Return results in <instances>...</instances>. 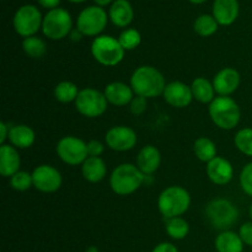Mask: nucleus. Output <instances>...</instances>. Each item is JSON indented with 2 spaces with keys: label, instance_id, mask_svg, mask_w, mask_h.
Instances as JSON below:
<instances>
[{
  "label": "nucleus",
  "instance_id": "f704fd0d",
  "mask_svg": "<svg viewBox=\"0 0 252 252\" xmlns=\"http://www.w3.org/2000/svg\"><path fill=\"white\" fill-rule=\"evenodd\" d=\"M147 101L148 98L135 95L134 98L132 100V102L129 103L130 112L134 116H140L142 113H144L145 110H147Z\"/></svg>",
  "mask_w": 252,
  "mask_h": 252
},
{
  "label": "nucleus",
  "instance_id": "f3484780",
  "mask_svg": "<svg viewBox=\"0 0 252 252\" xmlns=\"http://www.w3.org/2000/svg\"><path fill=\"white\" fill-rule=\"evenodd\" d=\"M103 94H105L108 103L113 106H118V107L129 105L135 95L132 86L122 83V81H113V83L106 85Z\"/></svg>",
  "mask_w": 252,
  "mask_h": 252
},
{
  "label": "nucleus",
  "instance_id": "7ed1b4c3",
  "mask_svg": "<svg viewBox=\"0 0 252 252\" xmlns=\"http://www.w3.org/2000/svg\"><path fill=\"white\" fill-rule=\"evenodd\" d=\"M208 112L214 125L224 130H231L238 127L241 118L240 107L230 96H217L209 103Z\"/></svg>",
  "mask_w": 252,
  "mask_h": 252
},
{
  "label": "nucleus",
  "instance_id": "9b49d317",
  "mask_svg": "<svg viewBox=\"0 0 252 252\" xmlns=\"http://www.w3.org/2000/svg\"><path fill=\"white\" fill-rule=\"evenodd\" d=\"M42 14L34 5H24L15 12V31L24 38L34 36L38 30L42 29Z\"/></svg>",
  "mask_w": 252,
  "mask_h": 252
},
{
  "label": "nucleus",
  "instance_id": "b1692460",
  "mask_svg": "<svg viewBox=\"0 0 252 252\" xmlns=\"http://www.w3.org/2000/svg\"><path fill=\"white\" fill-rule=\"evenodd\" d=\"M214 245L217 252H243L245 244L241 240L239 233L225 230L217 236Z\"/></svg>",
  "mask_w": 252,
  "mask_h": 252
},
{
  "label": "nucleus",
  "instance_id": "dca6fc26",
  "mask_svg": "<svg viewBox=\"0 0 252 252\" xmlns=\"http://www.w3.org/2000/svg\"><path fill=\"white\" fill-rule=\"evenodd\" d=\"M240 73L234 68H223L216 74L213 86L218 96H230L240 85Z\"/></svg>",
  "mask_w": 252,
  "mask_h": 252
},
{
  "label": "nucleus",
  "instance_id": "6e6552de",
  "mask_svg": "<svg viewBox=\"0 0 252 252\" xmlns=\"http://www.w3.org/2000/svg\"><path fill=\"white\" fill-rule=\"evenodd\" d=\"M71 27H73V21L70 14L65 9L57 7L49 10L48 14L43 17L42 31L47 38L59 41L70 34Z\"/></svg>",
  "mask_w": 252,
  "mask_h": 252
},
{
  "label": "nucleus",
  "instance_id": "79ce46f5",
  "mask_svg": "<svg viewBox=\"0 0 252 252\" xmlns=\"http://www.w3.org/2000/svg\"><path fill=\"white\" fill-rule=\"evenodd\" d=\"M95 2L97 4V6L102 7V6H106V5H108L110 2H112V0H95Z\"/></svg>",
  "mask_w": 252,
  "mask_h": 252
},
{
  "label": "nucleus",
  "instance_id": "c9c22d12",
  "mask_svg": "<svg viewBox=\"0 0 252 252\" xmlns=\"http://www.w3.org/2000/svg\"><path fill=\"white\" fill-rule=\"evenodd\" d=\"M239 235L245 245L252 248V221L244 223L239 229Z\"/></svg>",
  "mask_w": 252,
  "mask_h": 252
},
{
  "label": "nucleus",
  "instance_id": "412c9836",
  "mask_svg": "<svg viewBox=\"0 0 252 252\" xmlns=\"http://www.w3.org/2000/svg\"><path fill=\"white\" fill-rule=\"evenodd\" d=\"M81 174L88 182L97 184L107 175V166L101 157H89L81 165Z\"/></svg>",
  "mask_w": 252,
  "mask_h": 252
},
{
  "label": "nucleus",
  "instance_id": "473e14b6",
  "mask_svg": "<svg viewBox=\"0 0 252 252\" xmlns=\"http://www.w3.org/2000/svg\"><path fill=\"white\" fill-rule=\"evenodd\" d=\"M10 186H11V189H14L15 191H27V189H30L33 186L32 174L20 170V171L16 172L14 176L10 177Z\"/></svg>",
  "mask_w": 252,
  "mask_h": 252
},
{
  "label": "nucleus",
  "instance_id": "ea45409f",
  "mask_svg": "<svg viewBox=\"0 0 252 252\" xmlns=\"http://www.w3.org/2000/svg\"><path fill=\"white\" fill-rule=\"evenodd\" d=\"M37 1H38L42 6L46 7V9L53 10V9H57V7H58L61 0H37Z\"/></svg>",
  "mask_w": 252,
  "mask_h": 252
},
{
  "label": "nucleus",
  "instance_id": "7c9ffc66",
  "mask_svg": "<svg viewBox=\"0 0 252 252\" xmlns=\"http://www.w3.org/2000/svg\"><path fill=\"white\" fill-rule=\"evenodd\" d=\"M234 143L239 152L252 157V128H243L239 130L234 138Z\"/></svg>",
  "mask_w": 252,
  "mask_h": 252
},
{
  "label": "nucleus",
  "instance_id": "2f4dec72",
  "mask_svg": "<svg viewBox=\"0 0 252 252\" xmlns=\"http://www.w3.org/2000/svg\"><path fill=\"white\" fill-rule=\"evenodd\" d=\"M118 41H120L121 46L123 47L125 51H133L142 42V36H140V33L135 29H127L123 32H121Z\"/></svg>",
  "mask_w": 252,
  "mask_h": 252
},
{
  "label": "nucleus",
  "instance_id": "a211bd4d",
  "mask_svg": "<svg viewBox=\"0 0 252 252\" xmlns=\"http://www.w3.org/2000/svg\"><path fill=\"white\" fill-rule=\"evenodd\" d=\"M160 164H161V154L154 145H145L138 153L135 165L145 176H150L158 171Z\"/></svg>",
  "mask_w": 252,
  "mask_h": 252
},
{
  "label": "nucleus",
  "instance_id": "bb28decb",
  "mask_svg": "<svg viewBox=\"0 0 252 252\" xmlns=\"http://www.w3.org/2000/svg\"><path fill=\"white\" fill-rule=\"evenodd\" d=\"M165 230L167 235L174 240H184L189 233V224L182 217H175V218L166 219Z\"/></svg>",
  "mask_w": 252,
  "mask_h": 252
},
{
  "label": "nucleus",
  "instance_id": "a18cd8bd",
  "mask_svg": "<svg viewBox=\"0 0 252 252\" xmlns=\"http://www.w3.org/2000/svg\"><path fill=\"white\" fill-rule=\"evenodd\" d=\"M69 1H71V2H83V1H85V0H69Z\"/></svg>",
  "mask_w": 252,
  "mask_h": 252
},
{
  "label": "nucleus",
  "instance_id": "393cba45",
  "mask_svg": "<svg viewBox=\"0 0 252 252\" xmlns=\"http://www.w3.org/2000/svg\"><path fill=\"white\" fill-rule=\"evenodd\" d=\"M191 90L194 100L201 103H206V105L207 103L209 105L217 97L213 83L209 81L207 78H203V76L196 78L192 81Z\"/></svg>",
  "mask_w": 252,
  "mask_h": 252
},
{
  "label": "nucleus",
  "instance_id": "423d86ee",
  "mask_svg": "<svg viewBox=\"0 0 252 252\" xmlns=\"http://www.w3.org/2000/svg\"><path fill=\"white\" fill-rule=\"evenodd\" d=\"M206 216L214 228L225 231L238 221L239 209L229 199L216 198L207 204Z\"/></svg>",
  "mask_w": 252,
  "mask_h": 252
},
{
  "label": "nucleus",
  "instance_id": "4468645a",
  "mask_svg": "<svg viewBox=\"0 0 252 252\" xmlns=\"http://www.w3.org/2000/svg\"><path fill=\"white\" fill-rule=\"evenodd\" d=\"M162 96L164 100L175 108L187 107L193 100L191 85H187L182 81H171L167 84Z\"/></svg>",
  "mask_w": 252,
  "mask_h": 252
},
{
  "label": "nucleus",
  "instance_id": "cd10ccee",
  "mask_svg": "<svg viewBox=\"0 0 252 252\" xmlns=\"http://www.w3.org/2000/svg\"><path fill=\"white\" fill-rule=\"evenodd\" d=\"M79 93H80V90H79L78 85L69 80L61 81L54 88V97H56L57 101L62 103L75 102Z\"/></svg>",
  "mask_w": 252,
  "mask_h": 252
},
{
  "label": "nucleus",
  "instance_id": "72a5a7b5",
  "mask_svg": "<svg viewBox=\"0 0 252 252\" xmlns=\"http://www.w3.org/2000/svg\"><path fill=\"white\" fill-rule=\"evenodd\" d=\"M240 186L248 196L252 197V162H249L241 170Z\"/></svg>",
  "mask_w": 252,
  "mask_h": 252
},
{
  "label": "nucleus",
  "instance_id": "1a4fd4ad",
  "mask_svg": "<svg viewBox=\"0 0 252 252\" xmlns=\"http://www.w3.org/2000/svg\"><path fill=\"white\" fill-rule=\"evenodd\" d=\"M56 152L59 159L70 166L83 165L89 158L88 143L75 135H66L62 138L57 143Z\"/></svg>",
  "mask_w": 252,
  "mask_h": 252
},
{
  "label": "nucleus",
  "instance_id": "f257e3e1",
  "mask_svg": "<svg viewBox=\"0 0 252 252\" xmlns=\"http://www.w3.org/2000/svg\"><path fill=\"white\" fill-rule=\"evenodd\" d=\"M129 85L135 95L154 98L164 94L167 84L159 69L152 65H142L133 71Z\"/></svg>",
  "mask_w": 252,
  "mask_h": 252
},
{
  "label": "nucleus",
  "instance_id": "4be33fe9",
  "mask_svg": "<svg viewBox=\"0 0 252 252\" xmlns=\"http://www.w3.org/2000/svg\"><path fill=\"white\" fill-rule=\"evenodd\" d=\"M36 140V133L30 126L16 125L10 128L9 142L16 149H27L33 145Z\"/></svg>",
  "mask_w": 252,
  "mask_h": 252
},
{
  "label": "nucleus",
  "instance_id": "c85d7f7f",
  "mask_svg": "<svg viewBox=\"0 0 252 252\" xmlns=\"http://www.w3.org/2000/svg\"><path fill=\"white\" fill-rule=\"evenodd\" d=\"M22 49H24L25 54L30 58L39 59L46 54L47 44L39 37L31 36L22 41Z\"/></svg>",
  "mask_w": 252,
  "mask_h": 252
},
{
  "label": "nucleus",
  "instance_id": "0eeeda50",
  "mask_svg": "<svg viewBox=\"0 0 252 252\" xmlns=\"http://www.w3.org/2000/svg\"><path fill=\"white\" fill-rule=\"evenodd\" d=\"M108 101L105 94L94 88L81 89L75 100V108L80 115L88 118L101 117L107 111Z\"/></svg>",
  "mask_w": 252,
  "mask_h": 252
},
{
  "label": "nucleus",
  "instance_id": "aec40b11",
  "mask_svg": "<svg viewBox=\"0 0 252 252\" xmlns=\"http://www.w3.org/2000/svg\"><path fill=\"white\" fill-rule=\"evenodd\" d=\"M213 16L219 25H231L239 16L238 0H216L213 4Z\"/></svg>",
  "mask_w": 252,
  "mask_h": 252
},
{
  "label": "nucleus",
  "instance_id": "4c0bfd02",
  "mask_svg": "<svg viewBox=\"0 0 252 252\" xmlns=\"http://www.w3.org/2000/svg\"><path fill=\"white\" fill-rule=\"evenodd\" d=\"M152 252H179V249L171 243H161L158 244Z\"/></svg>",
  "mask_w": 252,
  "mask_h": 252
},
{
  "label": "nucleus",
  "instance_id": "6ab92c4d",
  "mask_svg": "<svg viewBox=\"0 0 252 252\" xmlns=\"http://www.w3.org/2000/svg\"><path fill=\"white\" fill-rule=\"evenodd\" d=\"M21 159L15 147L11 144H2L0 147V174L4 177H12L20 171Z\"/></svg>",
  "mask_w": 252,
  "mask_h": 252
},
{
  "label": "nucleus",
  "instance_id": "49530a36",
  "mask_svg": "<svg viewBox=\"0 0 252 252\" xmlns=\"http://www.w3.org/2000/svg\"><path fill=\"white\" fill-rule=\"evenodd\" d=\"M250 217H251V221H252V204H251V207H250Z\"/></svg>",
  "mask_w": 252,
  "mask_h": 252
},
{
  "label": "nucleus",
  "instance_id": "5701e85b",
  "mask_svg": "<svg viewBox=\"0 0 252 252\" xmlns=\"http://www.w3.org/2000/svg\"><path fill=\"white\" fill-rule=\"evenodd\" d=\"M108 15L113 25L118 27H127L132 22L134 12H133L132 5L127 0H116L111 5Z\"/></svg>",
  "mask_w": 252,
  "mask_h": 252
},
{
  "label": "nucleus",
  "instance_id": "58836bf2",
  "mask_svg": "<svg viewBox=\"0 0 252 252\" xmlns=\"http://www.w3.org/2000/svg\"><path fill=\"white\" fill-rule=\"evenodd\" d=\"M10 128L9 126L6 125L5 122L0 123V144H5L6 139H9V134H10Z\"/></svg>",
  "mask_w": 252,
  "mask_h": 252
},
{
  "label": "nucleus",
  "instance_id": "37998d69",
  "mask_svg": "<svg viewBox=\"0 0 252 252\" xmlns=\"http://www.w3.org/2000/svg\"><path fill=\"white\" fill-rule=\"evenodd\" d=\"M86 252H98V250H97V248H95V246H90V248L86 250Z\"/></svg>",
  "mask_w": 252,
  "mask_h": 252
},
{
  "label": "nucleus",
  "instance_id": "f8f14e48",
  "mask_svg": "<svg viewBox=\"0 0 252 252\" xmlns=\"http://www.w3.org/2000/svg\"><path fill=\"white\" fill-rule=\"evenodd\" d=\"M31 174L32 180H33V187L37 191L43 192V193L57 192L63 184L62 174L58 169L52 165H39Z\"/></svg>",
  "mask_w": 252,
  "mask_h": 252
},
{
  "label": "nucleus",
  "instance_id": "a19ab883",
  "mask_svg": "<svg viewBox=\"0 0 252 252\" xmlns=\"http://www.w3.org/2000/svg\"><path fill=\"white\" fill-rule=\"evenodd\" d=\"M69 36L71 37V39H73V41H80L81 37H83V33H81L78 29H76L75 31H71Z\"/></svg>",
  "mask_w": 252,
  "mask_h": 252
},
{
  "label": "nucleus",
  "instance_id": "c756f323",
  "mask_svg": "<svg viewBox=\"0 0 252 252\" xmlns=\"http://www.w3.org/2000/svg\"><path fill=\"white\" fill-rule=\"evenodd\" d=\"M219 24L212 15H201L196 19L193 24V29L197 34L202 37H209L214 34L218 30Z\"/></svg>",
  "mask_w": 252,
  "mask_h": 252
},
{
  "label": "nucleus",
  "instance_id": "2eb2a0df",
  "mask_svg": "<svg viewBox=\"0 0 252 252\" xmlns=\"http://www.w3.org/2000/svg\"><path fill=\"white\" fill-rule=\"evenodd\" d=\"M206 171L208 179L218 186H225L234 177L233 165L229 160L221 157H217L209 161L207 164Z\"/></svg>",
  "mask_w": 252,
  "mask_h": 252
},
{
  "label": "nucleus",
  "instance_id": "f03ea898",
  "mask_svg": "<svg viewBox=\"0 0 252 252\" xmlns=\"http://www.w3.org/2000/svg\"><path fill=\"white\" fill-rule=\"evenodd\" d=\"M145 175L137 165L121 164L113 169L110 176L111 189L118 196H129L142 187Z\"/></svg>",
  "mask_w": 252,
  "mask_h": 252
},
{
  "label": "nucleus",
  "instance_id": "a878e982",
  "mask_svg": "<svg viewBox=\"0 0 252 252\" xmlns=\"http://www.w3.org/2000/svg\"><path fill=\"white\" fill-rule=\"evenodd\" d=\"M193 152L197 159L203 162H207V164L212 161L214 158L218 157L217 155L216 143L207 137H199L194 140Z\"/></svg>",
  "mask_w": 252,
  "mask_h": 252
},
{
  "label": "nucleus",
  "instance_id": "e433bc0d",
  "mask_svg": "<svg viewBox=\"0 0 252 252\" xmlns=\"http://www.w3.org/2000/svg\"><path fill=\"white\" fill-rule=\"evenodd\" d=\"M88 152L89 157H101L102 153L105 152V145L100 140L93 139L88 142Z\"/></svg>",
  "mask_w": 252,
  "mask_h": 252
},
{
  "label": "nucleus",
  "instance_id": "20e7f679",
  "mask_svg": "<svg viewBox=\"0 0 252 252\" xmlns=\"http://www.w3.org/2000/svg\"><path fill=\"white\" fill-rule=\"evenodd\" d=\"M189 206L191 194L181 186L167 187L158 198V208L166 219L184 216L189 209Z\"/></svg>",
  "mask_w": 252,
  "mask_h": 252
},
{
  "label": "nucleus",
  "instance_id": "39448f33",
  "mask_svg": "<svg viewBox=\"0 0 252 252\" xmlns=\"http://www.w3.org/2000/svg\"><path fill=\"white\" fill-rule=\"evenodd\" d=\"M91 54L101 65L116 66L123 61L126 51L118 38L102 34L96 37L91 43Z\"/></svg>",
  "mask_w": 252,
  "mask_h": 252
},
{
  "label": "nucleus",
  "instance_id": "c03bdc74",
  "mask_svg": "<svg viewBox=\"0 0 252 252\" xmlns=\"http://www.w3.org/2000/svg\"><path fill=\"white\" fill-rule=\"evenodd\" d=\"M191 2H193V4H202V2L207 1V0H189Z\"/></svg>",
  "mask_w": 252,
  "mask_h": 252
},
{
  "label": "nucleus",
  "instance_id": "9d476101",
  "mask_svg": "<svg viewBox=\"0 0 252 252\" xmlns=\"http://www.w3.org/2000/svg\"><path fill=\"white\" fill-rule=\"evenodd\" d=\"M107 19V14L102 7L97 5L88 6L79 14L76 29L83 33V36L97 37L105 30Z\"/></svg>",
  "mask_w": 252,
  "mask_h": 252
},
{
  "label": "nucleus",
  "instance_id": "ddd939ff",
  "mask_svg": "<svg viewBox=\"0 0 252 252\" xmlns=\"http://www.w3.org/2000/svg\"><path fill=\"white\" fill-rule=\"evenodd\" d=\"M105 142L115 152H128L137 145L138 137L134 129L127 126H113L107 130Z\"/></svg>",
  "mask_w": 252,
  "mask_h": 252
}]
</instances>
